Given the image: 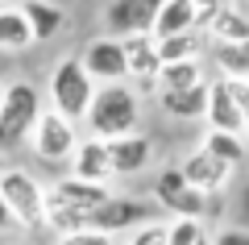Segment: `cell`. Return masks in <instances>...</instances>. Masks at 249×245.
<instances>
[{"instance_id":"1","label":"cell","mask_w":249,"mask_h":245,"mask_svg":"<svg viewBox=\"0 0 249 245\" xmlns=\"http://www.w3.org/2000/svg\"><path fill=\"white\" fill-rule=\"evenodd\" d=\"M108 187H91L79 183V179H58V183L46 187V228L54 233H75V228H88V220L96 216L100 208L108 204Z\"/></svg>"},{"instance_id":"2","label":"cell","mask_w":249,"mask_h":245,"mask_svg":"<svg viewBox=\"0 0 249 245\" xmlns=\"http://www.w3.org/2000/svg\"><path fill=\"white\" fill-rule=\"evenodd\" d=\"M83 121H88L91 137L121 141L129 133H137V125H142V100H137V92L129 83H104V88H96Z\"/></svg>"},{"instance_id":"3","label":"cell","mask_w":249,"mask_h":245,"mask_svg":"<svg viewBox=\"0 0 249 245\" xmlns=\"http://www.w3.org/2000/svg\"><path fill=\"white\" fill-rule=\"evenodd\" d=\"M46 96H50V113L67 116V121H83L91 108V96H96V83H91V75L83 71L79 54H67V58L54 62L50 71V88H46Z\"/></svg>"},{"instance_id":"4","label":"cell","mask_w":249,"mask_h":245,"mask_svg":"<svg viewBox=\"0 0 249 245\" xmlns=\"http://www.w3.org/2000/svg\"><path fill=\"white\" fill-rule=\"evenodd\" d=\"M37 116H42V92L29 79H13L4 88V100H0V154L25 146Z\"/></svg>"},{"instance_id":"5","label":"cell","mask_w":249,"mask_h":245,"mask_svg":"<svg viewBox=\"0 0 249 245\" xmlns=\"http://www.w3.org/2000/svg\"><path fill=\"white\" fill-rule=\"evenodd\" d=\"M0 200H4V208H9L17 228H29V233L46 228V187L29 170H21V167L4 170L0 175Z\"/></svg>"},{"instance_id":"6","label":"cell","mask_w":249,"mask_h":245,"mask_svg":"<svg viewBox=\"0 0 249 245\" xmlns=\"http://www.w3.org/2000/svg\"><path fill=\"white\" fill-rule=\"evenodd\" d=\"M154 204L170 212V220H204L208 216V195L183 179L178 167H166L154 179Z\"/></svg>"},{"instance_id":"7","label":"cell","mask_w":249,"mask_h":245,"mask_svg":"<svg viewBox=\"0 0 249 245\" xmlns=\"http://www.w3.org/2000/svg\"><path fill=\"white\" fill-rule=\"evenodd\" d=\"M124 46V79L137 96H158V75H162V58H158V38L154 34H137V38H121Z\"/></svg>"},{"instance_id":"8","label":"cell","mask_w":249,"mask_h":245,"mask_svg":"<svg viewBox=\"0 0 249 245\" xmlns=\"http://www.w3.org/2000/svg\"><path fill=\"white\" fill-rule=\"evenodd\" d=\"M75 146H79L75 125L67 121V116H58V113H50V108H42V116H37L34 133H29V150H34L42 162H67V158L75 154Z\"/></svg>"},{"instance_id":"9","label":"cell","mask_w":249,"mask_h":245,"mask_svg":"<svg viewBox=\"0 0 249 245\" xmlns=\"http://www.w3.org/2000/svg\"><path fill=\"white\" fill-rule=\"evenodd\" d=\"M162 0H112L104 9V25L108 38H137V34H154Z\"/></svg>"},{"instance_id":"10","label":"cell","mask_w":249,"mask_h":245,"mask_svg":"<svg viewBox=\"0 0 249 245\" xmlns=\"http://www.w3.org/2000/svg\"><path fill=\"white\" fill-rule=\"evenodd\" d=\"M79 62L91 75V83H100V88L104 83H124V46H121V38H108V34L91 38L79 50Z\"/></svg>"},{"instance_id":"11","label":"cell","mask_w":249,"mask_h":245,"mask_svg":"<svg viewBox=\"0 0 249 245\" xmlns=\"http://www.w3.org/2000/svg\"><path fill=\"white\" fill-rule=\"evenodd\" d=\"M71 179L79 183H91V187H108L112 191L116 183V170H112V158H108V146L100 137H83L71 154Z\"/></svg>"},{"instance_id":"12","label":"cell","mask_w":249,"mask_h":245,"mask_svg":"<svg viewBox=\"0 0 249 245\" xmlns=\"http://www.w3.org/2000/svg\"><path fill=\"white\" fill-rule=\"evenodd\" d=\"M142 228L150 225V204L133 200V195H108V204L96 212V216L88 220V228H96V233H124V228Z\"/></svg>"},{"instance_id":"13","label":"cell","mask_w":249,"mask_h":245,"mask_svg":"<svg viewBox=\"0 0 249 245\" xmlns=\"http://www.w3.org/2000/svg\"><path fill=\"white\" fill-rule=\"evenodd\" d=\"M199 34L212 38V46H245L249 42V13L229 0L212 17H199Z\"/></svg>"},{"instance_id":"14","label":"cell","mask_w":249,"mask_h":245,"mask_svg":"<svg viewBox=\"0 0 249 245\" xmlns=\"http://www.w3.org/2000/svg\"><path fill=\"white\" fill-rule=\"evenodd\" d=\"M183 179L191 187H196V191H204V195H220L224 187H229V179H232V167H224L220 158H212V154H204V150H191V154L183 158Z\"/></svg>"},{"instance_id":"15","label":"cell","mask_w":249,"mask_h":245,"mask_svg":"<svg viewBox=\"0 0 249 245\" xmlns=\"http://www.w3.org/2000/svg\"><path fill=\"white\" fill-rule=\"evenodd\" d=\"M104 146H108L116 179H133V175H142V170H150V162H154V141L145 137V133H129V137H121V141H104Z\"/></svg>"},{"instance_id":"16","label":"cell","mask_w":249,"mask_h":245,"mask_svg":"<svg viewBox=\"0 0 249 245\" xmlns=\"http://www.w3.org/2000/svg\"><path fill=\"white\" fill-rule=\"evenodd\" d=\"M208 129L216 133H237V137H245V121H241V108L237 100H232V88L224 83V79H216V83H208Z\"/></svg>"},{"instance_id":"17","label":"cell","mask_w":249,"mask_h":245,"mask_svg":"<svg viewBox=\"0 0 249 245\" xmlns=\"http://www.w3.org/2000/svg\"><path fill=\"white\" fill-rule=\"evenodd\" d=\"M196 29H199V9L191 0H162L158 21H154V38L158 42L178 38V34H196Z\"/></svg>"},{"instance_id":"18","label":"cell","mask_w":249,"mask_h":245,"mask_svg":"<svg viewBox=\"0 0 249 245\" xmlns=\"http://www.w3.org/2000/svg\"><path fill=\"white\" fill-rule=\"evenodd\" d=\"M158 100V108L166 116H175V121H204L208 116V83H199V88H191V92H162V96H154Z\"/></svg>"},{"instance_id":"19","label":"cell","mask_w":249,"mask_h":245,"mask_svg":"<svg viewBox=\"0 0 249 245\" xmlns=\"http://www.w3.org/2000/svg\"><path fill=\"white\" fill-rule=\"evenodd\" d=\"M21 13H25L29 29H34V42H50V38H58L62 25H67V13H62L54 0H25Z\"/></svg>"},{"instance_id":"20","label":"cell","mask_w":249,"mask_h":245,"mask_svg":"<svg viewBox=\"0 0 249 245\" xmlns=\"http://www.w3.org/2000/svg\"><path fill=\"white\" fill-rule=\"evenodd\" d=\"M29 46H34V29H29L25 13L13 9V4H4V9H0V50L21 54V50H29Z\"/></svg>"},{"instance_id":"21","label":"cell","mask_w":249,"mask_h":245,"mask_svg":"<svg viewBox=\"0 0 249 245\" xmlns=\"http://www.w3.org/2000/svg\"><path fill=\"white\" fill-rule=\"evenodd\" d=\"M199 83H208L204 58L199 62H170V67H162V75H158V96L162 92H191V88H199Z\"/></svg>"},{"instance_id":"22","label":"cell","mask_w":249,"mask_h":245,"mask_svg":"<svg viewBox=\"0 0 249 245\" xmlns=\"http://www.w3.org/2000/svg\"><path fill=\"white\" fill-rule=\"evenodd\" d=\"M212 62L224 83H249V42L245 46H212Z\"/></svg>"},{"instance_id":"23","label":"cell","mask_w":249,"mask_h":245,"mask_svg":"<svg viewBox=\"0 0 249 245\" xmlns=\"http://www.w3.org/2000/svg\"><path fill=\"white\" fill-rule=\"evenodd\" d=\"M199 150H204V154H212V158H220L224 167H237V162H245L249 141L237 137V133H216V129H208L204 141H199Z\"/></svg>"},{"instance_id":"24","label":"cell","mask_w":249,"mask_h":245,"mask_svg":"<svg viewBox=\"0 0 249 245\" xmlns=\"http://www.w3.org/2000/svg\"><path fill=\"white\" fill-rule=\"evenodd\" d=\"M199 50H204V34H178V38H166V42H158V58L162 67H170V62H199Z\"/></svg>"},{"instance_id":"25","label":"cell","mask_w":249,"mask_h":245,"mask_svg":"<svg viewBox=\"0 0 249 245\" xmlns=\"http://www.w3.org/2000/svg\"><path fill=\"white\" fill-rule=\"evenodd\" d=\"M204 237V220H166V245H199Z\"/></svg>"},{"instance_id":"26","label":"cell","mask_w":249,"mask_h":245,"mask_svg":"<svg viewBox=\"0 0 249 245\" xmlns=\"http://www.w3.org/2000/svg\"><path fill=\"white\" fill-rule=\"evenodd\" d=\"M54 245H112L108 233H96V228H75V233L54 237Z\"/></svg>"},{"instance_id":"27","label":"cell","mask_w":249,"mask_h":245,"mask_svg":"<svg viewBox=\"0 0 249 245\" xmlns=\"http://www.w3.org/2000/svg\"><path fill=\"white\" fill-rule=\"evenodd\" d=\"M129 245H166V220H150V225H142L133 237H129Z\"/></svg>"},{"instance_id":"28","label":"cell","mask_w":249,"mask_h":245,"mask_svg":"<svg viewBox=\"0 0 249 245\" xmlns=\"http://www.w3.org/2000/svg\"><path fill=\"white\" fill-rule=\"evenodd\" d=\"M212 245H249V228H220V233L212 237Z\"/></svg>"},{"instance_id":"29","label":"cell","mask_w":249,"mask_h":245,"mask_svg":"<svg viewBox=\"0 0 249 245\" xmlns=\"http://www.w3.org/2000/svg\"><path fill=\"white\" fill-rule=\"evenodd\" d=\"M229 88H232L237 108H241V121H245V129H249V83H229Z\"/></svg>"},{"instance_id":"30","label":"cell","mask_w":249,"mask_h":245,"mask_svg":"<svg viewBox=\"0 0 249 245\" xmlns=\"http://www.w3.org/2000/svg\"><path fill=\"white\" fill-rule=\"evenodd\" d=\"M191 4L199 9V17H212V13L220 9V4H229V0H191Z\"/></svg>"},{"instance_id":"31","label":"cell","mask_w":249,"mask_h":245,"mask_svg":"<svg viewBox=\"0 0 249 245\" xmlns=\"http://www.w3.org/2000/svg\"><path fill=\"white\" fill-rule=\"evenodd\" d=\"M9 225H13V216H9V208H4V200H0V233H4Z\"/></svg>"},{"instance_id":"32","label":"cell","mask_w":249,"mask_h":245,"mask_svg":"<svg viewBox=\"0 0 249 245\" xmlns=\"http://www.w3.org/2000/svg\"><path fill=\"white\" fill-rule=\"evenodd\" d=\"M4 170H9V162H4V154H0V175H4Z\"/></svg>"},{"instance_id":"33","label":"cell","mask_w":249,"mask_h":245,"mask_svg":"<svg viewBox=\"0 0 249 245\" xmlns=\"http://www.w3.org/2000/svg\"><path fill=\"white\" fill-rule=\"evenodd\" d=\"M0 100H4V83H0Z\"/></svg>"},{"instance_id":"34","label":"cell","mask_w":249,"mask_h":245,"mask_svg":"<svg viewBox=\"0 0 249 245\" xmlns=\"http://www.w3.org/2000/svg\"><path fill=\"white\" fill-rule=\"evenodd\" d=\"M199 245H212V241H208V237H204V241H199Z\"/></svg>"},{"instance_id":"35","label":"cell","mask_w":249,"mask_h":245,"mask_svg":"<svg viewBox=\"0 0 249 245\" xmlns=\"http://www.w3.org/2000/svg\"><path fill=\"white\" fill-rule=\"evenodd\" d=\"M0 4H9V0H0Z\"/></svg>"},{"instance_id":"36","label":"cell","mask_w":249,"mask_h":245,"mask_svg":"<svg viewBox=\"0 0 249 245\" xmlns=\"http://www.w3.org/2000/svg\"><path fill=\"white\" fill-rule=\"evenodd\" d=\"M0 9H4V4H0Z\"/></svg>"}]
</instances>
